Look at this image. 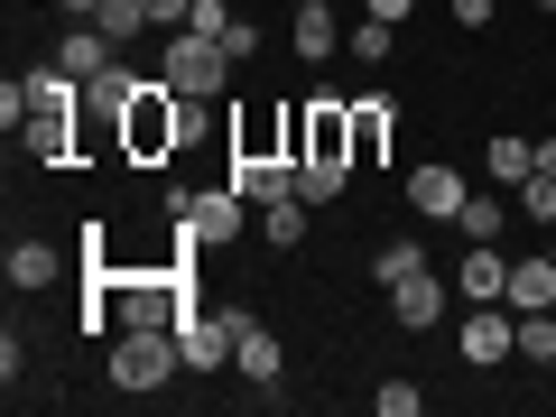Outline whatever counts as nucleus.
Masks as SVG:
<instances>
[{
  "mask_svg": "<svg viewBox=\"0 0 556 417\" xmlns=\"http://www.w3.org/2000/svg\"><path fill=\"white\" fill-rule=\"evenodd\" d=\"M232 20H241L232 0H195V10H186V28H195V38H223V28H232Z\"/></svg>",
  "mask_w": 556,
  "mask_h": 417,
  "instance_id": "cd10ccee",
  "label": "nucleus"
},
{
  "mask_svg": "<svg viewBox=\"0 0 556 417\" xmlns=\"http://www.w3.org/2000/svg\"><path fill=\"white\" fill-rule=\"evenodd\" d=\"M482 177H492V186H510V195H519V186L538 177V139H519V130H501L492 149H482Z\"/></svg>",
  "mask_w": 556,
  "mask_h": 417,
  "instance_id": "ddd939ff",
  "label": "nucleus"
},
{
  "mask_svg": "<svg viewBox=\"0 0 556 417\" xmlns=\"http://www.w3.org/2000/svg\"><path fill=\"white\" fill-rule=\"evenodd\" d=\"M547 260H556V232H547Z\"/></svg>",
  "mask_w": 556,
  "mask_h": 417,
  "instance_id": "c9c22d12",
  "label": "nucleus"
},
{
  "mask_svg": "<svg viewBox=\"0 0 556 417\" xmlns=\"http://www.w3.org/2000/svg\"><path fill=\"white\" fill-rule=\"evenodd\" d=\"M343 186H353V167H343V159H306V167H298V195H306V204H334Z\"/></svg>",
  "mask_w": 556,
  "mask_h": 417,
  "instance_id": "412c9836",
  "label": "nucleus"
},
{
  "mask_svg": "<svg viewBox=\"0 0 556 417\" xmlns=\"http://www.w3.org/2000/svg\"><path fill=\"white\" fill-rule=\"evenodd\" d=\"M186 130H195V102H186L167 75H149V93L121 112V159H130V167H159V159H177V149H186Z\"/></svg>",
  "mask_w": 556,
  "mask_h": 417,
  "instance_id": "f257e3e1",
  "label": "nucleus"
},
{
  "mask_svg": "<svg viewBox=\"0 0 556 417\" xmlns=\"http://www.w3.org/2000/svg\"><path fill=\"white\" fill-rule=\"evenodd\" d=\"M371 408H380V417H417V408H427V390H417V380H380Z\"/></svg>",
  "mask_w": 556,
  "mask_h": 417,
  "instance_id": "a878e982",
  "label": "nucleus"
},
{
  "mask_svg": "<svg viewBox=\"0 0 556 417\" xmlns=\"http://www.w3.org/2000/svg\"><path fill=\"white\" fill-rule=\"evenodd\" d=\"M510 316H519V306H510ZM519 362H556V316H547V306L519 316Z\"/></svg>",
  "mask_w": 556,
  "mask_h": 417,
  "instance_id": "4be33fe9",
  "label": "nucleus"
},
{
  "mask_svg": "<svg viewBox=\"0 0 556 417\" xmlns=\"http://www.w3.org/2000/svg\"><path fill=\"white\" fill-rule=\"evenodd\" d=\"M519 353V316H492V306H464V362L473 371H501Z\"/></svg>",
  "mask_w": 556,
  "mask_h": 417,
  "instance_id": "6e6552de",
  "label": "nucleus"
},
{
  "mask_svg": "<svg viewBox=\"0 0 556 417\" xmlns=\"http://www.w3.org/2000/svg\"><path fill=\"white\" fill-rule=\"evenodd\" d=\"M232 159H288V112H251V121H232Z\"/></svg>",
  "mask_w": 556,
  "mask_h": 417,
  "instance_id": "dca6fc26",
  "label": "nucleus"
},
{
  "mask_svg": "<svg viewBox=\"0 0 556 417\" xmlns=\"http://www.w3.org/2000/svg\"><path fill=\"white\" fill-rule=\"evenodd\" d=\"M288 47H298L306 65H325V56H334V47H343L334 10H325V0H306V10H298V28H288Z\"/></svg>",
  "mask_w": 556,
  "mask_h": 417,
  "instance_id": "f3484780",
  "label": "nucleus"
},
{
  "mask_svg": "<svg viewBox=\"0 0 556 417\" xmlns=\"http://www.w3.org/2000/svg\"><path fill=\"white\" fill-rule=\"evenodd\" d=\"M390 316L408 325V334H427V325L455 316V288H445L437 269H417V278H399V288H390Z\"/></svg>",
  "mask_w": 556,
  "mask_h": 417,
  "instance_id": "423d86ee",
  "label": "nucleus"
},
{
  "mask_svg": "<svg viewBox=\"0 0 556 417\" xmlns=\"http://www.w3.org/2000/svg\"><path fill=\"white\" fill-rule=\"evenodd\" d=\"M538 177H556V130H547V139H538Z\"/></svg>",
  "mask_w": 556,
  "mask_h": 417,
  "instance_id": "473e14b6",
  "label": "nucleus"
},
{
  "mask_svg": "<svg viewBox=\"0 0 556 417\" xmlns=\"http://www.w3.org/2000/svg\"><path fill=\"white\" fill-rule=\"evenodd\" d=\"M56 10H75V20H84V10H102V0H56Z\"/></svg>",
  "mask_w": 556,
  "mask_h": 417,
  "instance_id": "72a5a7b5",
  "label": "nucleus"
},
{
  "mask_svg": "<svg viewBox=\"0 0 556 417\" xmlns=\"http://www.w3.org/2000/svg\"><path fill=\"white\" fill-rule=\"evenodd\" d=\"M464 195H473L464 167H408V214H417V223H455Z\"/></svg>",
  "mask_w": 556,
  "mask_h": 417,
  "instance_id": "0eeeda50",
  "label": "nucleus"
},
{
  "mask_svg": "<svg viewBox=\"0 0 556 417\" xmlns=\"http://www.w3.org/2000/svg\"><path fill=\"white\" fill-rule=\"evenodd\" d=\"M214 47H223V56H232V65H251V56H260V28H251V20H232V28H223Z\"/></svg>",
  "mask_w": 556,
  "mask_h": 417,
  "instance_id": "c85d7f7f",
  "label": "nucleus"
},
{
  "mask_svg": "<svg viewBox=\"0 0 556 417\" xmlns=\"http://www.w3.org/2000/svg\"><path fill=\"white\" fill-rule=\"evenodd\" d=\"M112 56H121V47L102 38L93 20H84V28H65V38H56V65H65V75H75V84H93L102 65H112Z\"/></svg>",
  "mask_w": 556,
  "mask_h": 417,
  "instance_id": "4468645a",
  "label": "nucleus"
},
{
  "mask_svg": "<svg viewBox=\"0 0 556 417\" xmlns=\"http://www.w3.org/2000/svg\"><path fill=\"white\" fill-rule=\"evenodd\" d=\"M464 241H501V223H510V204H501V195H464Z\"/></svg>",
  "mask_w": 556,
  "mask_h": 417,
  "instance_id": "5701e85b",
  "label": "nucleus"
},
{
  "mask_svg": "<svg viewBox=\"0 0 556 417\" xmlns=\"http://www.w3.org/2000/svg\"><path fill=\"white\" fill-rule=\"evenodd\" d=\"M519 214H529L538 232H556V177H529V186H519Z\"/></svg>",
  "mask_w": 556,
  "mask_h": 417,
  "instance_id": "bb28decb",
  "label": "nucleus"
},
{
  "mask_svg": "<svg viewBox=\"0 0 556 417\" xmlns=\"http://www.w3.org/2000/svg\"><path fill=\"white\" fill-rule=\"evenodd\" d=\"M167 84H177L186 102H204V93H223L232 84V56H223L214 38H195V28H167V65H159Z\"/></svg>",
  "mask_w": 556,
  "mask_h": 417,
  "instance_id": "7ed1b4c3",
  "label": "nucleus"
},
{
  "mask_svg": "<svg viewBox=\"0 0 556 417\" xmlns=\"http://www.w3.org/2000/svg\"><path fill=\"white\" fill-rule=\"evenodd\" d=\"M390 38H399V20H371V10H362V28H353L343 47H353L362 65H390Z\"/></svg>",
  "mask_w": 556,
  "mask_h": 417,
  "instance_id": "393cba45",
  "label": "nucleus"
},
{
  "mask_svg": "<svg viewBox=\"0 0 556 417\" xmlns=\"http://www.w3.org/2000/svg\"><path fill=\"white\" fill-rule=\"evenodd\" d=\"M0 269H10V288H47V278H56V251H47V241H10Z\"/></svg>",
  "mask_w": 556,
  "mask_h": 417,
  "instance_id": "aec40b11",
  "label": "nucleus"
},
{
  "mask_svg": "<svg viewBox=\"0 0 556 417\" xmlns=\"http://www.w3.org/2000/svg\"><path fill=\"white\" fill-rule=\"evenodd\" d=\"M510 298V260L492 241H464V306H501Z\"/></svg>",
  "mask_w": 556,
  "mask_h": 417,
  "instance_id": "9d476101",
  "label": "nucleus"
},
{
  "mask_svg": "<svg viewBox=\"0 0 556 417\" xmlns=\"http://www.w3.org/2000/svg\"><path fill=\"white\" fill-rule=\"evenodd\" d=\"M417 269H427V241H390V251L371 260V278H380V288H399V278H417Z\"/></svg>",
  "mask_w": 556,
  "mask_h": 417,
  "instance_id": "b1692460",
  "label": "nucleus"
},
{
  "mask_svg": "<svg viewBox=\"0 0 556 417\" xmlns=\"http://www.w3.org/2000/svg\"><path fill=\"white\" fill-rule=\"evenodd\" d=\"M232 195H251V204L298 195V159H232Z\"/></svg>",
  "mask_w": 556,
  "mask_h": 417,
  "instance_id": "f8f14e48",
  "label": "nucleus"
},
{
  "mask_svg": "<svg viewBox=\"0 0 556 417\" xmlns=\"http://www.w3.org/2000/svg\"><path fill=\"white\" fill-rule=\"evenodd\" d=\"M501 306H519V316H529V306H556V260L547 251L510 260V298H501Z\"/></svg>",
  "mask_w": 556,
  "mask_h": 417,
  "instance_id": "2eb2a0df",
  "label": "nucleus"
},
{
  "mask_svg": "<svg viewBox=\"0 0 556 417\" xmlns=\"http://www.w3.org/2000/svg\"><path fill=\"white\" fill-rule=\"evenodd\" d=\"M492 10H501V0H455V20H464V28H492Z\"/></svg>",
  "mask_w": 556,
  "mask_h": 417,
  "instance_id": "7c9ffc66",
  "label": "nucleus"
},
{
  "mask_svg": "<svg viewBox=\"0 0 556 417\" xmlns=\"http://www.w3.org/2000/svg\"><path fill=\"white\" fill-rule=\"evenodd\" d=\"M167 371H186L177 334H159V325H121L112 334V390L149 399V390H167Z\"/></svg>",
  "mask_w": 556,
  "mask_h": 417,
  "instance_id": "f03ea898",
  "label": "nucleus"
},
{
  "mask_svg": "<svg viewBox=\"0 0 556 417\" xmlns=\"http://www.w3.org/2000/svg\"><path fill=\"white\" fill-rule=\"evenodd\" d=\"M288 10H306V0H288Z\"/></svg>",
  "mask_w": 556,
  "mask_h": 417,
  "instance_id": "e433bc0d",
  "label": "nucleus"
},
{
  "mask_svg": "<svg viewBox=\"0 0 556 417\" xmlns=\"http://www.w3.org/2000/svg\"><path fill=\"white\" fill-rule=\"evenodd\" d=\"M232 362H241V380H260V390H269V380L288 371V343H278L260 316H241V343H232Z\"/></svg>",
  "mask_w": 556,
  "mask_h": 417,
  "instance_id": "9b49d317",
  "label": "nucleus"
},
{
  "mask_svg": "<svg viewBox=\"0 0 556 417\" xmlns=\"http://www.w3.org/2000/svg\"><path fill=\"white\" fill-rule=\"evenodd\" d=\"M232 343H241V316H186L177 325V353H186V371H223V362H232Z\"/></svg>",
  "mask_w": 556,
  "mask_h": 417,
  "instance_id": "39448f33",
  "label": "nucleus"
},
{
  "mask_svg": "<svg viewBox=\"0 0 556 417\" xmlns=\"http://www.w3.org/2000/svg\"><path fill=\"white\" fill-rule=\"evenodd\" d=\"M306 214H316L306 195H278V204H260V241H269V251H298V241H306Z\"/></svg>",
  "mask_w": 556,
  "mask_h": 417,
  "instance_id": "a211bd4d",
  "label": "nucleus"
},
{
  "mask_svg": "<svg viewBox=\"0 0 556 417\" xmlns=\"http://www.w3.org/2000/svg\"><path fill=\"white\" fill-rule=\"evenodd\" d=\"M529 10H556V0H529Z\"/></svg>",
  "mask_w": 556,
  "mask_h": 417,
  "instance_id": "f704fd0d",
  "label": "nucleus"
},
{
  "mask_svg": "<svg viewBox=\"0 0 556 417\" xmlns=\"http://www.w3.org/2000/svg\"><path fill=\"white\" fill-rule=\"evenodd\" d=\"M390 139H399V102L390 93H362L353 102V167H380V159H390Z\"/></svg>",
  "mask_w": 556,
  "mask_h": 417,
  "instance_id": "1a4fd4ad",
  "label": "nucleus"
},
{
  "mask_svg": "<svg viewBox=\"0 0 556 417\" xmlns=\"http://www.w3.org/2000/svg\"><path fill=\"white\" fill-rule=\"evenodd\" d=\"M93 28H102L112 47H130V38H149L159 20H149V0H102V10H93Z\"/></svg>",
  "mask_w": 556,
  "mask_h": 417,
  "instance_id": "6ab92c4d",
  "label": "nucleus"
},
{
  "mask_svg": "<svg viewBox=\"0 0 556 417\" xmlns=\"http://www.w3.org/2000/svg\"><path fill=\"white\" fill-rule=\"evenodd\" d=\"M241 204H251V195H232V186H204V195H167V214H177L186 232L204 241V251H223V241H241Z\"/></svg>",
  "mask_w": 556,
  "mask_h": 417,
  "instance_id": "20e7f679",
  "label": "nucleus"
},
{
  "mask_svg": "<svg viewBox=\"0 0 556 417\" xmlns=\"http://www.w3.org/2000/svg\"><path fill=\"white\" fill-rule=\"evenodd\" d=\"M186 10H195V0H149V20H159V28H186Z\"/></svg>",
  "mask_w": 556,
  "mask_h": 417,
  "instance_id": "c756f323",
  "label": "nucleus"
},
{
  "mask_svg": "<svg viewBox=\"0 0 556 417\" xmlns=\"http://www.w3.org/2000/svg\"><path fill=\"white\" fill-rule=\"evenodd\" d=\"M362 10H371V20H408V0H362Z\"/></svg>",
  "mask_w": 556,
  "mask_h": 417,
  "instance_id": "2f4dec72",
  "label": "nucleus"
}]
</instances>
